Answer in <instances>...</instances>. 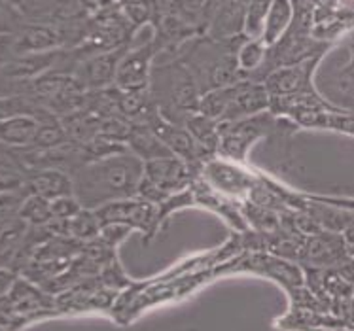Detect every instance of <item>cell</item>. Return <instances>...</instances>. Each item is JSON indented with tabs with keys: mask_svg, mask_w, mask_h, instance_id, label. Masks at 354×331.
I'll return each mask as SVG.
<instances>
[{
	"mask_svg": "<svg viewBox=\"0 0 354 331\" xmlns=\"http://www.w3.org/2000/svg\"><path fill=\"white\" fill-rule=\"evenodd\" d=\"M184 127L192 133V137L196 138L197 144L201 146L210 158L216 155L218 148H220V122L218 120H212L209 115L196 112L186 120Z\"/></svg>",
	"mask_w": 354,
	"mask_h": 331,
	"instance_id": "9a60e30c",
	"label": "cell"
},
{
	"mask_svg": "<svg viewBox=\"0 0 354 331\" xmlns=\"http://www.w3.org/2000/svg\"><path fill=\"white\" fill-rule=\"evenodd\" d=\"M271 108L268 87L258 82H237L201 95L199 112L218 122H237Z\"/></svg>",
	"mask_w": 354,
	"mask_h": 331,
	"instance_id": "3957f363",
	"label": "cell"
},
{
	"mask_svg": "<svg viewBox=\"0 0 354 331\" xmlns=\"http://www.w3.org/2000/svg\"><path fill=\"white\" fill-rule=\"evenodd\" d=\"M19 216L32 225H50V222L55 220L53 210H51V201L35 193L25 201V205L19 210Z\"/></svg>",
	"mask_w": 354,
	"mask_h": 331,
	"instance_id": "e0dca14e",
	"label": "cell"
},
{
	"mask_svg": "<svg viewBox=\"0 0 354 331\" xmlns=\"http://www.w3.org/2000/svg\"><path fill=\"white\" fill-rule=\"evenodd\" d=\"M150 97L165 120L184 125L189 115L199 112L201 89L196 76L180 59H171L153 66Z\"/></svg>",
	"mask_w": 354,
	"mask_h": 331,
	"instance_id": "7a4b0ae2",
	"label": "cell"
},
{
	"mask_svg": "<svg viewBox=\"0 0 354 331\" xmlns=\"http://www.w3.org/2000/svg\"><path fill=\"white\" fill-rule=\"evenodd\" d=\"M40 120L32 115L2 117V144L8 148H30L40 129Z\"/></svg>",
	"mask_w": 354,
	"mask_h": 331,
	"instance_id": "4fadbf2b",
	"label": "cell"
},
{
	"mask_svg": "<svg viewBox=\"0 0 354 331\" xmlns=\"http://www.w3.org/2000/svg\"><path fill=\"white\" fill-rule=\"evenodd\" d=\"M158 42L145 44V48L133 50L131 53H125V57L120 63L116 76V86L122 91H140V89H148V65L150 59L156 53V46Z\"/></svg>",
	"mask_w": 354,
	"mask_h": 331,
	"instance_id": "9c48e42d",
	"label": "cell"
},
{
	"mask_svg": "<svg viewBox=\"0 0 354 331\" xmlns=\"http://www.w3.org/2000/svg\"><path fill=\"white\" fill-rule=\"evenodd\" d=\"M279 125L275 114L268 110L261 114L250 115L237 122H222L220 123V148L218 155L245 165L248 151L261 137H269L271 131Z\"/></svg>",
	"mask_w": 354,
	"mask_h": 331,
	"instance_id": "277c9868",
	"label": "cell"
},
{
	"mask_svg": "<svg viewBox=\"0 0 354 331\" xmlns=\"http://www.w3.org/2000/svg\"><path fill=\"white\" fill-rule=\"evenodd\" d=\"M101 225L106 223H123L133 229L145 231L146 237L150 238L158 231V205L145 201L140 197L120 199L109 205H102L95 210Z\"/></svg>",
	"mask_w": 354,
	"mask_h": 331,
	"instance_id": "5b68a950",
	"label": "cell"
},
{
	"mask_svg": "<svg viewBox=\"0 0 354 331\" xmlns=\"http://www.w3.org/2000/svg\"><path fill=\"white\" fill-rule=\"evenodd\" d=\"M125 53H127V48H122V50L97 53L93 57L84 59L74 68V79L86 91H101L112 82L116 84L118 68H120V63L125 57Z\"/></svg>",
	"mask_w": 354,
	"mask_h": 331,
	"instance_id": "ba28073f",
	"label": "cell"
},
{
	"mask_svg": "<svg viewBox=\"0 0 354 331\" xmlns=\"http://www.w3.org/2000/svg\"><path fill=\"white\" fill-rule=\"evenodd\" d=\"M51 210H53L55 220H71L78 212H82L84 207L80 205L74 195H66V197H59L55 201H51Z\"/></svg>",
	"mask_w": 354,
	"mask_h": 331,
	"instance_id": "ac0fdd59",
	"label": "cell"
},
{
	"mask_svg": "<svg viewBox=\"0 0 354 331\" xmlns=\"http://www.w3.org/2000/svg\"><path fill=\"white\" fill-rule=\"evenodd\" d=\"M203 167L189 165L176 155L153 159L145 163V178L152 182L163 193L173 195L188 189L194 180L203 174Z\"/></svg>",
	"mask_w": 354,
	"mask_h": 331,
	"instance_id": "52a82bcc",
	"label": "cell"
},
{
	"mask_svg": "<svg viewBox=\"0 0 354 331\" xmlns=\"http://www.w3.org/2000/svg\"><path fill=\"white\" fill-rule=\"evenodd\" d=\"M237 269H246V271H254L258 274H268L271 278L282 282L284 286H288V290L301 288V271L288 261L273 258V256H266V254L250 256L246 259V263L237 265Z\"/></svg>",
	"mask_w": 354,
	"mask_h": 331,
	"instance_id": "30bf717a",
	"label": "cell"
},
{
	"mask_svg": "<svg viewBox=\"0 0 354 331\" xmlns=\"http://www.w3.org/2000/svg\"><path fill=\"white\" fill-rule=\"evenodd\" d=\"M127 148L145 163L173 155V151L167 148L165 142L156 135V131L148 123H133V131L127 138Z\"/></svg>",
	"mask_w": 354,
	"mask_h": 331,
	"instance_id": "7c38bea8",
	"label": "cell"
},
{
	"mask_svg": "<svg viewBox=\"0 0 354 331\" xmlns=\"http://www.w3.org/2000/svg\"><path fill=\"white\" fill-rule=\"evenodd\" d=\"M271 4H273V0H250V4L246 8L245 25H243V32L248 40L261 38Z\"/></svg>",
	"mask_w": 354,
	"mask_h": 331,
	"instance_id": "2e32d148",
	"label": "cell"
},
{
	"mask_svg": "<svg viewBox=\"0 0 354 331\" xmlns=\"http://www.w3.org/2000/svg\"><path fill=\"white\" fill-rule=\"evenodd\" d=\"M292 21H294V2L292 0H273L260 40L268 48H273L288 32Z\"/></svg>",
	"mask_w": 354,
	"mask_h": 331,
	"instance_id": "5bb4252c",
	"label": "cell"
},
{
	"mask_svg": "<svg viewBox=\"0 0 354 331\" xmlns=\"http://www.w3.org/2000/svg\"><path fill=\"white\" fill-rule=\"evenodd\" d=\"M145 178V161L131 150L91 161L73 174L74 197L87 210L137 197Z\"/></svg>",
	"mask_w": 354,
	"mask_h": 331,
	"instance_id": "6da1fadb",
	"label": "cell"
},
{
	"mask_svg": "<svg viewBox=\"0 0 354 331\" xmlns=\"http://www.w3.org/2000/svg\"><path fill=\"white\" fill-rule=\"evenodd\" d=\"M203 178L227 197H248L261 182V174L250 173L245 165L224 158H210L203 167Z\"/></svg>",
	"mask_w": 354,
	"mask_h": 331,
	"instance_id": "8992f818",
	"label": "cell"
},
{
	"mask_svg": "<svg viewBox=\"0 0 354 331\" xmlns=\"http://www.w3.org/2000/svg\"><path fill=\"white\" fill-rule=\"evenodd\" d=\"M29 186L32 193L40 195L48 201L74 195L73 176L59 169H42V171L32 173L29 178Z\"/></svg>",
	"mask_w": 354,
	"mask_h": 331,
	"instance_id": "8fae6325",
	"label": "cell"
}]
</instances>
